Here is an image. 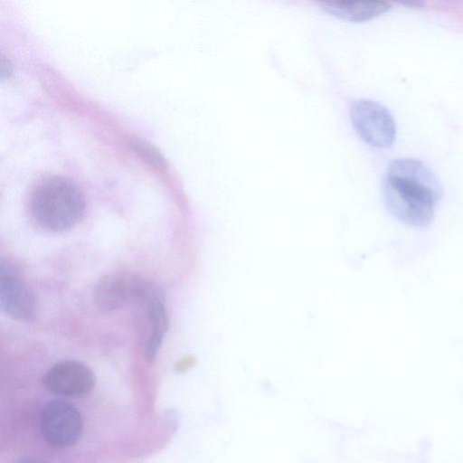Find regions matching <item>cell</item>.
<instances>
[{
  "label": "cell",
  "mask_w": 463,
  "mask_h": 463,
  "mask_svg": "<svg viewBox=\"0 0 463 463\" xmlns=\"http://www.w3.org/2000/svg\"><path fill=\"white\" fill-rule=\"evenodd\" d=\"M10 73H11V66L3 58L2 61H1V76H2V78H4L5 75L8 76Z\"/></svg>",
  "instance_id": "8fae6325"
},
{
  "label": "cell",
  "mask_w": 463,
  "mask_h": 463,
  "mask_svg": "<svg viewBox=\"0 0 463 463\" xmlns=\"http://www.w3.org/2000/svg\"><path fill=\"white\" fill-rule=\"evenodd\" d=\"M143 309L146 338L143 344L144 356L153 361L163 343L168 327V318L162 292L150 282L137 302Z\"/></svg>",
  "instance_id": "ba28073f"
},
{
  "label": "cell",
  "mask_w": 463,
  "mask_h": 463,
  "mask_svg": "<svg viewBox=\"0 0 463 463\" xmlns=\"http://www.w3.org/2000/svg\"><path fill=\"white\" fill-rule=\"evenodd\" d=\"M131 146L143 159L152 165L156 167H164L165 165L162 155L150 144L136 139L132 141Z\"/></svg>",
  "instance_id": "30bf717a"
},
{
  "label": "cell",
  "mask_w": 463,
  "mask_h": 463,
  "mask_svg": "<svg viewBox=\"0 0 463 463\" xmlns=\"http://www.w3.org/2000/svg\"><path fill=\"white\" fill-rule=\"evenodd\" d=\"M30 208L41 227L61 232L73 228L82 219L86 200L74 181L54 175L44 178L34 187Z\"/></svg>",
  "instance_id": "7a4b0ae2"
},
{
  "label": "cell",
  "mask_w": 463,
  "mask_h": 463,
  "mask_svg": "<svg viewBox=\"0 0 463 463\" xmlns=\"http://www.w3.org/2000/svg\"><path fill=\"white\" fill-rule=\"evenodd\" d=\"M385 205L402 223L424 228L432 222L441 198V184L420 161L412 158L393 160L383 184Z\"/></svg>",
  "instance_id": "6da1fadb"
},
{
  "label": "cell",
  "mask_w": 463,
  "mask_h": 463,
  "mask_svg": "<svg viewBox=\"0 0 463 463\" xmlns=\"http://www.w3.org/2000/svg\"><path fill=\"white\" fill-rule=\"evenodd\" d=\"M0 305L8 316L19 321L32 322L38 314L32 291L14 269L3 261L0 264Z\"/></svg>",
  "instance_id": "52a82bcc"
},
{
  "label": "cell",
  "mask_w": 463,
  "mask_h": 463,
  "mask_svg": "<svg viewBox=\"0 0 463 463\" xmlns=\"http://www.w3.org/2000/svg\"><path fill=\"white\" fill-rule=\"evenodd\" d=\"M42 383L52 393L80 398L92 391L95 377L84 364L75 360H64L54 364L46 371Z\"/></svg>",
  "instance_id": "8992f818"
},
{
  "label": "cell",
  "mask_w": 463,
  "mask_h": 463,
  "mask_svg": "<svg viewBox=\"0 0 463 463\" xmlns=\"http://www.w3.org/2000/svg\"><path fill=\"white\" fill-rule=\"evenodd\" d=\"M392 5L382 1L323 3L322 8L333 16L351 22L367 21L388 12Z\"/></svg>",
  "instance_id": "9c48e42d"
},
{
  "label": "cell",
  "mask_w": 463,
  "mask_h": 463,
  "mask_svg": "<svg viewBox=\"0 0 463 463\" xmlns=\"http://www.w3.org/2000/svg\"><path fill=\"white\" fill-rule=\"evenodd\" d=\"M350 118L357 134L367 144L385 148L394 142L395 124L383 105L369 99H359L352 105Z\"/></svg>",
  "instance_id": "277c9868"
},
{
  "label": "cell",
  "mask_w": 463,
  "mask_h": 463,
  "mask_svg": "<svg viewBox=\"0 0 463 463\" xmlns=\"http://www.w3.org/2000/svg\"><path fill=\"white\" fill-rule=\"evenodd\" d=\"M40 429L46 443L56 449H66L78 442L83 430V420L73 404L52 400L42 409Z\"/></svg>",
  "instance_id": "3957f363"
},
{
  "label": "cell",
  "mask_w": 463,
  "mask_h": 463,
  "mask_svg": "<svg viewBox=\"0 0 463 463\" xmlns=\"http://www.w3.org/2000/svg\"><path fill=\"white\" fill-rule=\"evenodd\" d=\"M148 283L134 274H107L99 279L94 288L95 305L102 313L115 312L129 303H137Z\"/></svg>",
  "instance_id": "5b68a950"
},
{
  "label": "cell",
  "mask_w": 463,
  "mask_h": 463,
  "mask_svg": "<svg viewBox=\"0 0 463 463\" xmlns=\"http://www.w3.org/2000/svg\"><path fill=\"white\" fill-rule=\"evenodd\" d=\"M17 463H45V462L39 458H27V459L21 460Z\"/></svg>",
  "instance_id": "7c38bea8"
}]
</instances>
